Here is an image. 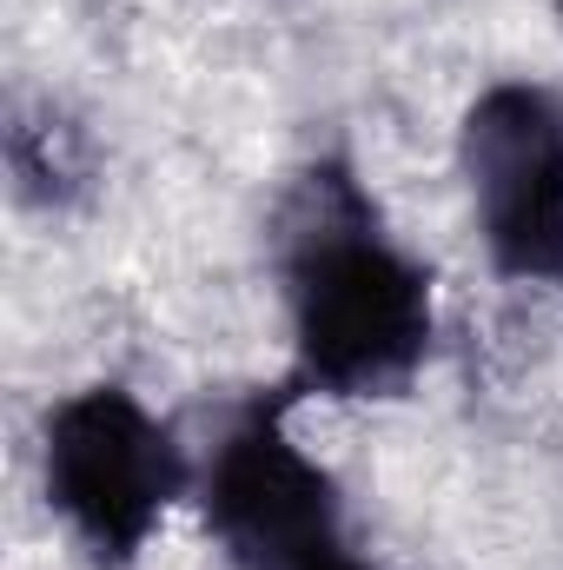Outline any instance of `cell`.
Wrapping results in <instances>:
<instances>
[{"instance_id":"obj_1","label":"cell","mask_w":563,"mask_h":570,"mask_svg":"<svg viewBox=\"0 0 563 570\" xmlns=\"http://www.w3.org/2000/svg\"><path fill=\"white\" fill-rule=\"evenodd\" d=\"M298 379L325 399H385L431 352V273L405 259L345 166L298 173L279 213Z\"/></svg>"},{"instance_id":"obj_2","label":"cell","mask_w":563,"mask_h":570,"mask_svg":"<svg viewBox=\"0 0 563 570\" xmlns=\"http://www.w3.org/2000/svg\"><path fill=\"white\" fill-rule=\"evenodd\" d=\"M172 431L120 385H87L47 419V498L100 564H134L179 498Z\"/></svg>"},{"instance_id":"obj_3","label":"cell","mask_w":563,"mask_h":570,"mask_svg":"<svg viewBox=\"0 0 563 570\" xmlns=\"http://www.w3.org/2000/svg\"><path fill=\"white\" fill-rule=\"evenodd\" d=\"M464 179L497 273L563 279V107L504 80L464 114Z\"/></svg>"},{"instance_id":"obj_4","label":"cell","mask_w":563,"mask_h":570,"mask_svg":"<svg viewBox=\"0 0 563 570\" xmlns=\"http://www.w3.org/2000/svg\"><path fill=\"white\" fill-rule=\"evenodd\" d=\"M206 524L239 570H305L338 551V484L292 444L285 399L246 405L206 464Z\"/></svg>"},{"instance_id":"obj_5","label":"cell","mask_w":563,"mask_h":570,"mask_svg":"<svg viewBox=\"0 0 563 570\" xmlns=\"http://www.w3.org/2000/svg\"><path fill=\"white\" fill-rule=\"evenodd\" d=\"M7 173L27 206H73L93 186V140L53 100H13L7 114Z\"/></svg>"},{"instance_id":"obj_6","label":"cell","mask_w":563,"mask_h":570,"mask_svg":"<svg viewBox=\"0 0 563 570\" xmlns=\"http://www.w3.org/2000/svg\"><path fill=\"white\" fill-rule=\"evenodd\" d=\"M305 570H365V564H358V558H352V551L338 544V551H325V558H312Z\"/></svg>"}]
</instances>
